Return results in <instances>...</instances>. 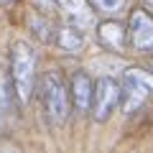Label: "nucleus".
<instances>
[{
	"label": "nucleus",
	"instance_id": "423d86ee",
	"mask_svg": "<svg viewBox=\"0 0 153 153\" xmlns=\"http://www.w3.org/2000/svg\"><path fill=\"white\" fill-rule=\"evenodd\" d=\"M92 100H94V87H92V79L82 71H76L74 79H71V102L79 112H87L92 107Z\"/></svg>",
	"mask_w": 153,
	"mask_h": 153
},
{
	"label": "nucleus",
	"instance_id": "1a4fd4ad",
	"mask_svg": "<svg viewBox=\"0 0 153 153\" xmlns=\"http://www.w3.org/2000/svg\"><path fill=\"white\" fill-rule=\"evenodd\" d=\"M56 46H59L61 51H79L84 49V44H87V38H84L82 28L74 26V23H69V26H61L59 31H56Z\"/></svg>",
	"mask_w": 153,
	"mask_h": 153
},
{
	"label": "nucleus",
	"instance_id": "ddd939ff",
	"mask_svg": "<svg viewBox=\"0 0 153 153\" xmlns=\"http://www.w3.org/2000/svg\"><path fill=\"white\" fill-rule=\"evenodd\" d=\"M0 3H8V0H0Z\"/></svg>",
	"mask_w": 153,
	"mask_h": 153
},
{
	"label": "nucleus",
	"instance_id": "f257e3e1",
	"mask_svg": "<svg viewBox=\"0 0 153 153\" xmlns=\"http://www.w3.org/2000/svg\"><path fill=\"white\" fill-rule=\"evenodd\" d=\"M10 76H13V89L21 105L31 100L36 89V51L26 41H16L10 49Z\"/></svg>",
	"mask_w": 153,
	"mask_h": 153
},
{
	"label": "nucleus",
	"instance_id": "20e7f679",
	"mask_svg": "<svg viewBox=\"0 0 153 153\" xmlns=\"http://www.w3.org/2000/svg\"><path fill=\"white\" fill-rule=\"evenodd\" d=\"M123 100V89L120 84L110 79V76H100L94 82V100H92V112H94V120L105 123L110 115L115 112L117 102Z\"/></svg>",
	"mask_w": 153,
	"mask_h": 153
},
{
	"label": "nucleus",
	"instance_id": "39448f33",
	"mask_svg": "<svg viewBox=\"0 0 153 153\" xmlns=\"http://www.w3.org/2000/svg\"><path fill=\"white\" fill-rule=\"evenodd\" d=\"M130 46L135 51H153V18L146 10H135L130 18Z\"/></svg>",
	"mask_w": 153,
	"mask_h": 153
},
{
	"label": "nucleus",
	"instance_id": "9d476101",
	"mask_svg": "<svg viewBox=\"0 0 153 153\" xmlns=\"http://www.w3.org/2000/svg\"><path fill=\"white\" fill-rule=\"evenodd\" d=\"M10 105H13L10 89H8L5 76L0 74V130H3V128L8 125V120H10Z\"/></svg>",
	"mask_w": 153,
	"mask_h": 153
},
{
	"label": "nucleus",
	"instance_id": "f03ea898",
	"mask_svg": "<svg viewBox=\"0 0 153 153\" xmlns=\"http://www.w3.org/2000/svg\"><path fill=\"white\" fill-rule=\"evenodd\" d=\"M36 92H38V102L44 107V115L54 125H61L69 117V105H71V97H69V92L64 87L61 74L59 71H46L38 79Z\"/></svg>",
	"mask_w": 153,
	"mask_h": 153
},
{
	"label": "nucleus",
	"instance_id": "7ed1b4c3",
	"mask_svg": "<svg viewBox=\"0 0 153 153\" xmlns=\"http://www.w3.org/2000/svg\"><path fill=\"white\" fill-rule=\"evenodd\" d=\"M120 89H123V100H120L123 112H133L153 94V74H148L143 69H128L123 74Z\"/></svg>",
	"mask_w": 153,
	"mask_h": 153
},
{
	"label": "nucleus",
	"instance_id": "0eeeda50",
	"mask_svg": "<svg viewBox=\"0 0 153 153\" xmlns=\"http://www.w3.org/2000/svg\"><path fill=\"white\" fill-rule=\"evenodd\" d=\"M59 10L69 18L74 26H89L92 23V16H94V8L89 5V0H59Z\"/></svg>",
	"mask_w": 153,
	"mask_h": 153
},
{
	"label": "nucleus",
	"instance_id": "9b49d317",
	"mask_svg": "<svg viewBox=\"0 0 153 153\" xmlns=\"http://www.w3.org/2000/svg\"><path fill=\"white\" fill-rule=\"evenodd\" d=\"M89 5H92L97 13L110 16V13H117V10L125 8V0H89Z\"/></svg>",
	"mask_w": 153,
	"mask_h": 153
},
{
	"label": "nucleus",
	"instance_id": "6e6552de",
	"mask_svg": "<svg viewBox=\"0 0 153 153\" xmlns=\"http://www.w3.org/2000/svg\"><path fill=\"white\" fill-rule=\"evenodd\" d=\"M97 36H100V41H102L107 49L123 51L128 33H125V28H123V23H117V21H105V23H100V26H97Z\"/></svg>",
	"mask_w": 153,
	"mask_h": 153
},
{
	"label": "nucleus",
	"instance_id": "f8f14e48",
	"mask_svg": "<svg viewBox=\"0 0 153 153\" xmlns=\"http://www.w3.org/2000/svg\"><path fill=\"white\" fill-rule=\"evenodd\" d=\"M148 5H151V8H153V0H148Z\"/></svg>",
	"mask_w": 153,
	"mask_h": 153
}]
</instances>
